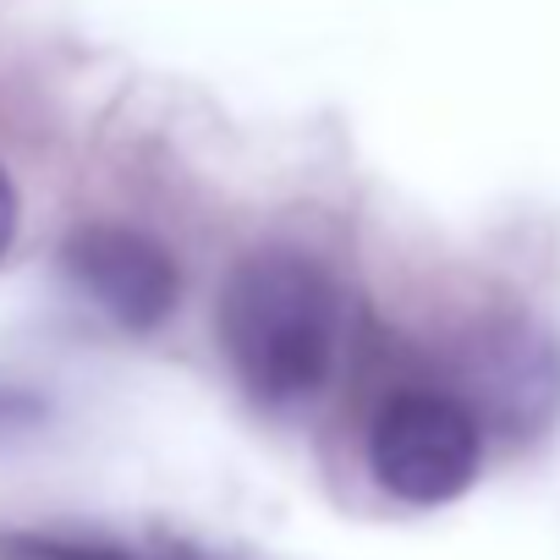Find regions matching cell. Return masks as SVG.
I'll use <instances>...</instances> for the list:
<instances>
[{"mask_svg": "<svg viewBox=\"0 0 560 560\" xmlns=\"http://www.w3.org/2000/svg\"><path fill=\"white\" fill-rule=\"evenodd\" d=\"M220 341L253 401L298 407L319 396L341 347L336 280L287 247L242 258L220 298Z\"/></svg>", "mask_w": 560, "mask_h": 560, "instance_id": "6da1fadb", "label": "cell"}, {"mask_svg": "<svg viewBox=\"0 0 560 560\" xmlns=\"http://www.w3.org/2000/svg\"><path fill=\"white\" fill-rule=\"evenodd\" d=\"M72 287L121 330H154L176 308V258L132 225H83L67 242Z\"/></svg>", "mask_w": 560, "mask_h": 560, "instance_id": "277c9868", "label": "cell"}, {"mask_svg": "<svg viewBox=\"0 0 560 560\" xmlns=\"http://www.w3.org/2000/svg\"><path fill=\"white\" fill-rule=\"evenodd\" d=\"M462 401L511 440L538 434L560 407V352H555V341L527 319L483 325L462 352Z\"/></svg>", "mask_w": 560, "mask_h": 560, "instance_id": "3957f363", "label": "cell"}, {"mask_svg": "<svg viewBox=\"0 0 560 560\" xmlns=\"http://www.w3.org/2000/svg\"><path fill=\"white\" fill-rule=\"evenodd\" d=\"M12 236H18V192H12V176L0 171V258H7Z\"/></svg>", "mask_w": 560, "mask_h": 560, "instance_id": "8992f818", "label": "cell"}, {"mask_svg": "<svg viewBox=\"0 0 560 560\" xmlns=\"http://www.w3.org/2000/svg\"><path fill=\"white\" fill-rule=\"evenodd\" d=\"M483 462V418L451 390H401L369 429V467L407 505H445L472 489Z\"/></svg>", "mask_w": 560, "mask_h": 560, "instance_id": "7a4b0ae2", "label": "cell"}, {"mask_svg": "<svg viewBox=\"0 0 560 560\" xmlns=\"http://www.w3.org/2000/svg\"><path fill=\"white\" fill-rule=\"evenodd\" d=\"M0 560H132L110 544H78V538H45V533H12L0 538Z\"/></svg>", "mask_w": 560, "mask_h": 560, "instance_id": "5b68a950", "label": "cell"}]
</instances>
